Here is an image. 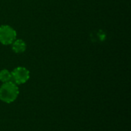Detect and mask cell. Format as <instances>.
I'll return each instance as SVG.
<instances>
[{
  "label": "cell",
  "instance_id": "1",
  "mask_svg": "<svg viewBox=\"0 0 131 131\" xmlns=\"http://www.w3.org/2000/svg\"><path fill=\"white\" fill-rule=\"evenodd\" d=\"M19 94V89L13 81L3 83L0 87V100L6 104L14 102Z\"/></svg>",
  "mask_w": 131,
  "mask_h": 131
},
{
  "label": "cell",
  "instance_id": "2",
  "mask_svg": "<svg viewBox=\"0 0 131 131\" xmlns=\"http://www.w3.org/2000/svg\"><path fill=\"white\" fill-rule=\"evenodd\" d=\"M16 36V31L12 27L6 25L0 26V42L2 45H12L15 40Z\"/></svg>",
  "mask_w": 131,
  "mask_h": 131
},
{
  "label": "cell",
  "instance_id": "3",
  "mask_svg": "<svg viewBox=\"0 0 131 131\" xmlns=\"http://www.w3.org/2000/svg\"><path fill=\"white\" fill-rule=\"evenodd\" d=\"M29 78L30 72L25 67H17L12 71V81L17 85L26 83Z\"/></svg>",
  "mask_w": 131,
  "mask_h": 131
},
{
  "label": "cell",
  "instance_id": "4",
  "mask_svg": "<svg viewBox=\"0 0 131 131\" xmlns=\"http://www.w3.org/2000/svg\"><path fill=\"white\" fill-rule=\"evenodd\" d=\"M12 48L15 53H22L26 49V44L23 40L17 39L12 43Z\"/></svg>",
  "mask_w": 131,
  "mask_h": 131
},
{
  "label": "cell",
  "instance_id": "5",
  "mask_svg": "<svg viewBox=\"0 0 131 131\" xmlns=\"http://www.w3.org/2000/svg\"><path fill=\"white\" fill-rule=\"evenodd\" d=\"M0 81L2 83L12 81V72L7 69L0 71Z\"/></svg>",
  "mask_w": 131,
  "mask_h": 131
}]
</instances>
